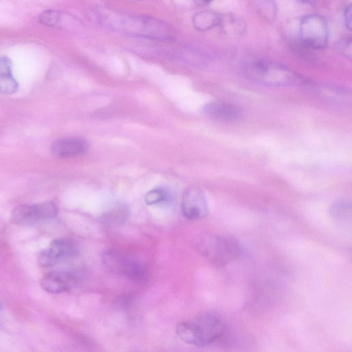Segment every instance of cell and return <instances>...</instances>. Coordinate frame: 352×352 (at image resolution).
<instances>
[{"mask_svg": "<svg viewBox=\"0 0 352 352\" xmlns=\"http://www.w3.org/2000/svg\"><path fill=\"white\" fill-rule=\"evenodd\" d=\"M221 14L211 10H205L196 13L192 18L194 27L200 31H206L219 26Z\"/></svg>", "mask_w": 352, "mask_h": 352, "instance_id": "obj_14", "label": "cell"}, {"mask_svg": "<svg viewBox=\"0 0 352 352\" xmlns=\"http://www.w3.org/2000/svg\"><path fill=\"white\" fill-rule=\"evenodd\" d=\"M204 111L209 118L225 122H235L241 117L239 107L220 100L208 103L204 107Z\"/></svg>", "mask_w": 352, "mask_h": 352, "instance_id": "obj_11", "label": "cell"}, {"mask_svg": "<svg viewBox=\"0 0 352 352\" xmlns=\"http://www.w3.org/2000/svg\"><path fill=\"white\" fill-rule=\"evenodd\" d=\"M182 212L188 220H198L207 216V201L199 188L190 186L185 190L182 199Z\"/></svg>", "mask_w": 352, "mask_h": 352, "instance_id": "obj_9", "label": "cell"}, {"mask_svg": "<svg viewBox=\"0 0 352 352\" xmlns=\"http://www.w3.org/2000/svg\"><path fill=\"white\" fill-rule=\"evenodd\" d=\"M61 13L55 10H46L38 16L40 23L47 27H56L61 22Z\"/></svg>", "mask_w": 352, "mask_h": 352, "instance_id": "obj_18", "label": "cell"}, {"mask_svg": "<svg viewBox=\"0 0 352 352\" xmlns=\"http://www.w3.org/2000/svg\"><path fill=\"white\" fill-rule=\"evenodd\" d=\"M344 17L345 21L346 28L351 30V5H348L344 12Z\"/></svg>", "mask_w": 352, "mask_h": 352, "instance_id": "obj_22", "label": "cell"}, {"mask_svg": "<svg viewBox=\"0 0 352 352\" xmlns=\"http://www.w3.org/2000/svg\"><path fill=\"white\" fill-rule=\"evenodd\" d=\"M214 0H199V2L201 4H208Z\"/></svg>", "mask_w": 352, "mask_h": 352, "instance_id": "obj_24", "label": "cell"}, {"mask_svg": "<svg viewBox=\"0 0 352 352\" xmlns=\"http://www.w3.org/2000/svg\"><path fill=\"white\" fill-rule=\"evenodd\" d=\"M169 197L166 190L158 188L148 191L144 197V201L147 205H154L168 201Z\"/></svg>", "mask_w": 352, "mask_h": 352, "instance_id": "obj_19", "label": "cell"}, {"mask_svg": "<svg viewBox=\"0 0 352 352\" xmlns=\"http://www.w3.org/2000/svg\"><path fill=\"white\" fill-rule=\"evenodd\" d=\"M128 215V209L124 206L116 207L102 217V220L108 225H118L124 222Z\"/></svg>", "mask_w": 352, "mask_h": 352, "instance_id": "obj_17", "label": "cell"}, {"mask_svg": "<svg viewBox=\"0 0 352 352\" xmlns=\"http://www.w3.org/2000/svg\"><path fill=\"white\" fill-rule=\"evenodd\" d=\"M226 331L223 320L211 312L201 313L191 320L179 322L176 327L177 335L181 340L197 346H206L219 340Z\"/></svg>", "mask_w": 352, "mask_h": 352, "instance_id": "obj_1", "label": "cell"}, {"mask_svg": "<svg viewBox=\"0 0 352 352\" xmlns=\"http://www.w3.org/2000/svg\"><path fill=\"white\" fill-rule=\"evenodd\" d=\"M330 214L333 219L340 225L346 226L351 224V206L346 200L336 201L330 208Z\"/></svg>", "mask_w": 352, "mask_h": 352, "instance_id": "obj_15", "label": "cell"}, {"mask_svg": "<svg viewBox=\"0 0 352 352\" xmlns=\"http://www.w3.org/2000/svg\"><path fill=\"white\" fill-rule=\"evenodd\" d=\"M89 148L87 142L80 138H65L52 145L53 153L59 157H72L85 154Z\"/></svg>", "mask_w": 352, "mask_h": 352, "instance_id": "obj_12", "label": "cell"}, {"mask_svg": "<svg viewBox=\"0 0 352 352\" xmlns=\"http://www.w3.org/2000/svg\"><path fill=\"white\" fill-rule=\"evenodd\" d=\"M223 30L230 34H241L246 28L243 19L236 15L225 14L221 15L219 25Z\"/></svg>", "mask_w": 352, "mask_h": 352, "instance_id": "obj_16", "label": "cell"}, {"mask_svg": "<svg viewBox=\"0 0 352 352\" xmlns=\"http://www.w3.org/2000/svg\"><path fill=\"white\" fill-rule=\"evenodd\" d=\"M78 246L74 241L67 238H59L52 241L49 246L38 256V263L44 267H50L75 256Z\"/></svg>", "mask_w": 352, "mask_h": 352, "instance_id": "obj_8", "label": "cell"}, {"mask_svg": "<svg viewBox=\"0 0 352 352\" xmlns=\"http://www.w3.org/2000/svg\"><path fill=\"white\" fill-rule=\"evenodd\" d=\"M19 84L12 74L11 60L7 56L0 57V92L10 95L17 91Z\"/></svg>", "mask_w": 352, "mask_h": 352, "instance_id": "obj_13", "label": "cell"}, {"mask_svg": "<svg viewBox=\"0 0 352 352\" xmlns=\"http://www.w3.org/2000/svg\"><path fill=\"white\" fill-rule=\"evenodd\" d=\"M245 73L251 80L264 85L290 87L304 82L303 78L281 64L266 60H257L248 63Z\"/></svg>", "mask_w": 352, "mask_h": 352, "instance_id": "obj_2", "label": "cell"}, {"mask_svg": "<svg viewBox=\"0 0 352 352\" xmlns=\"http://www.w3.org/2000/svg\"><path fill=\"white\" fill-rule=\"evenodd\" d=\"M197 246L206 258L218 266L232 262L241 254L239 242L231 236L206 234L199 240Z\"/></svg>", "mask_w": 352, "mask_h": 352, "instance_id": "obj_4", "label": "cell"}, {"mask_svg": "<svg viewBox=\"0 0 352 352\" xmlns=\"http://www.w3.org/2000/svg\"><path fill=\"white\" fill-rule=\"evenodd\" d=\"M78 281V275L76 272L58 270L46 274L41 280V285L49 293L59 294L72 289Z\"/></svg>", "mask_w": 352, "mask_h": 352, "instance_id": "obj_10", "label": "cell"}, {"mask_svg": "<svg viewBox=\"0 0 352 352\" xmlns=\"http://www.w3.org/2000/svg\"><path fill=\"white\" fill-rule=\"evenodd\" d=\"M300 38L305 47L322 50L328 43L329 31L325 19L320 15L311 14L302 18Z\"/></svg>", "mask_w": 352, "mask_h": 352, "instance_id": "obj_6", "label": "cell"}, {"mask_svg": "<svg viewBox=\"0 0 352 352\" xmlns=\"http://www.w3.org/2000/svg\"><path fill=\"white\" fill-rule=\"evenodd\" d=\"M301 3L309 4V5H314L317 2L318 0H298Z\"/></svg>", "mask_w": 352, "mask_h": 352, "instance_id": "obj_23", "label": "cell"}, {"mask_svg": "<svg viewBox=\"0 0 352 352\" xmlns=\"http://www.w3.org/2000/svg\"><path fill=\"white\" fill-rule=\"evenodd\" d=\"M352 41L351 37L342 38L336 44V48L339 52L346 58L351 59Z\"/></svg>", "mask_w": 352, "mask_h": 352, "instance_id": "obj_21", "label": "cell"}, {"mask_svg": "<svg viewBox=\"0 0 352 352\" xmlns=\"http://www.w3.org/2000/svg\"><path fill=\"white\" fill-rule=\"evenodd\" d=\"M106 23L118 31L151 38L168 40L172 36L166 24L149 17L112 14L107 16Z\"/></svg>", "mask_w": 352, "mask_h": 352, "instance_id": "obj_3", "label": "cell"}, {"mask_svg": "<svg viewBox=\"0 0 352 352\" xmlns=\"http://www.w3.org/2000/svg\"><path fill=\"white\" fill-rule=\"evenodd\" d=\"M102 261L110 271L135 282L144 280L148 275L143 263L116 251H107L102 254Z\"/></svg>", "mask_w": 352, "mask_h": 352, "instance_id": "obj_5", "label": "cell"}, {"mask_svg": "<svg viewBox=\"0 0 352 352\" xmlns=\"http://www.w3.org/2000/svg\"><path fill=\"white\" fill-rule=\"evenodd\" d=\"M258 12L262 16L270 21L276 16V6L274 0H254Z\"/></svg>", "mask_w": 352, "mask_h": 352, "instance_id": "obj_20", "label": "cell"}, {"mask_svg": "<svg viewBox=\"0 0 352 352\" xmlns=\"http://www.w3.org/2000/svg\"><path fill=\"white\" fill-rule=\"evenodd\" d=\"M2 318H3V311H2V308L0 305V324L2 321Z\"/></svg>", "mask_w": 352, "mask_h": 352, "instance_id": "obj_25", "label": "cell"}, {"mask_svg": "<svg viewBox=\"0 0 352 352\" xmlns=\"http://www.w3.org/2000/svg\"><path fill=\"white\" fill-rule=\"evenodd\" d=\"M58 208L52 201L36 204H21L12 211L10 220L18 225L30 226L41 221L54 218L58 214Z\"/></svg>", "mask_w": 352, "mask_h": 352, "instance_id": "obj_7", "label": "cell"}]
</instances>
